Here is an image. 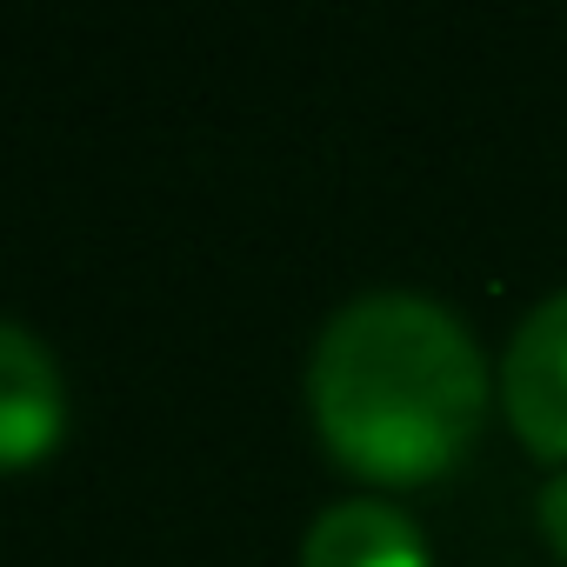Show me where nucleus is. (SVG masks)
I'll list each match as a JSON object with an SVG mask.
<instances>
[{
    "label": "nucleus",
    "instance_id": "nucleus-1",
    "mask_svg": "<svg viewBox=\"0 0 567 567\" xmlns=\"http://www.w3.org/2000/svg\"><path fill=\"white\" fill-rule=\"evenodd\" d=\"M308 408L348 474L421 487L474 447L487 421V361L454 308L401 288L361 295L315 341Z\"/></svg>",
    "mask_w": 567,
    "mask_h": 567
},
{
    "label": "nucleus",
    "instance_id": "nucleus-2",
    "mask_svg": "<svg viewBox=\"0 0 567 567\" xmlns=\"http://www.w3.org/2000/svg\"><path fill=\"white\" fill-rule=\"evenodd\" d=\"M501 408L534 454L567 461V288L514 328L501 354Z\"/></svg>",
    "mask_w": 567,
    "mask_h": 567
},
{
    "label": "nucleus",
    "instance_id": "nucleus-3",
    "mask_svg": "<svg viewBox=\"0 0 567 567\" xmlns=\"http://www.w3.org/2000/svg\"><path fill=\"white\" fill-rule=\"evenodd\" d=\"M68 434V381L41 334L0 321V474L34 467Z\"/></svg>",
    "mask_w": 567,
    "mask_h": 567
},
{
    "label": "nucleus",
    "instance_id": "nucleus-4",
    "mask_svg": "<svg viewBox=\"0 0 567 567\" xmlns=\"http://www.w3.org/2000/svg\"><path fill=\"white\" fill-rule=\"evenodd\" d=\"M301 567H427V540L401 507L361 494V501H334L308 527Z\"/></svg>",
    "mask_w": 567,
    "mask_h": 567
},
{
    "label": "nucleus",
    "instance_id": "nucleus-5",
    "mask_svg": "<svg viewBox=\"0 0 567 567\" xmlns=\"http://www.w3.org/2000/svg\"><path fill=\"white\" fill-rule=\"evenodd\" d=\"M534 520H540V534H547V547L567 560V474H554L547 487H540V501H534Z\"/></svg>",
    "mask_w": 567,
    "mask_h": 567
}]
</instances>
